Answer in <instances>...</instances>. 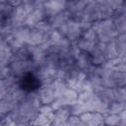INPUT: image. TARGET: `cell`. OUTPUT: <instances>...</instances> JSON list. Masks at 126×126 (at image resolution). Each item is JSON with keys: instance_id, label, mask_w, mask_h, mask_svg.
Masks as SVG:
<instances>
[{"instance_id": "1", "label": "cell", "mask_w": 126, "mask_h": 126, "mask_svg": "<svg viewBox=\"0 0 126 126\" xmlns=\"http://www.w3.org/2000/svg\"><path fill=\"white\" fill-rule=\"evenodd\" d=\"M38 85H39V83H38L37 79L35 77H33L32 75H27L22 80V87L28 91H32V90L36 89L38 87Z\"/></svg>"}]
</instances>
